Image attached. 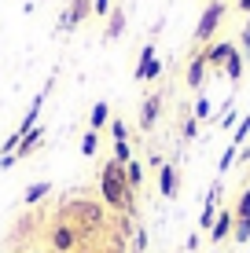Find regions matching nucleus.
I'll list each match as a JSON object with an SVG mask.
<instances>
[{"label":"nucleus","mask_w":250,"mask_h":253,"mask_svg":"<svg viewBox=\"0 0 250 253\" xmlns=\"http://www.w3.org/2000/svg\"><path fill=\"white\" fill-rule=\"evenodd\" d=\"M125 180H129V187H133L136 195H140V187H144V165L136 162V158L125 165Z\"/></svg>","instance_id":"obj_19"},{"label":"nucleus","mask_w":250,"mask_h":253,"mask_svg":"<svg viewBox=\"0 0 250 253\" xmlns=\"http://www.w3.org/2000/svg\"><path fill=\"white\" fill-rule=\"evenodd\" d=\"M217 209H221V184H213L210 191H206V202H202V213H199V231H210L213 228Z\"/></svg>","instance_id":"obj_10"},{"label":"nucleus","mask_w":250,"mask_h":253,"mask_svg":"<svg viewBox=\"0 0 250 253\" xmlns=\"http://www.w3.org/2000/svg\"><path fill=\"white\" fill-rule=\"evenodd\" d=\"M89 15H92V0H70V4L59 11V22H55V26H59L63 33H74L77 26L89 19Z\"/></svg>","instance_id":"obj_5"},{"label":"nucleus","mask_w":250,"mask_h":253,"mask_svg":"<svg viewBox=\"0 0 250 253\" xmlns=\"http://www.w3.org/2000/svg\"><path fill=\"white\" fill-rule=\"evenodd\" d=\"M158 77H162V63L154 59V63L148 66V74H144V81H158Z\"/></svg>","instance_id":"obj_30"},{"label":"nucleus","mask_w":250,"mask_h":253,"mask_svg":"<svg viewBox=\"0 0 250 253\" xmlns=\"http://www.w3.org/2000/svg\"><path fill=\"white\" fill-rule=\"evenodd\" d=\"M144 250H148V231L136 228V235H133V253H144Z\"/></svg>","instance_id":"obj_28"},{"label":"nucleus","mask_w":250,"mask_h":253,"mask_svg":"<svg viewBox=\"0 0 250 253\" xmlns=\"http://www.w3.org/2000/svg\"><path fill=\"white\" fill-rule=\"evenodd\" d=\"M199 51H202V59H206V66H210V70H221L228 63V55L236 51V44H232V41H210V44L199 48Z\"/></svg>","instance_id":"obj_8"},{"label":"nucleus","mask_w":250,"mask_h":253,"mask_svg":"<svg viewBox=\"0 0 250 253\" xmlns=\"http://www.w3.org/2000/svg\"><path fill=\"white\" fill-rule=\"evenodd\" d=\"M110 125V103H96V107H92L89 110V128H92V132H103V128H107Z\"/></svg>","instance_id":"obj_14"},{"label":"nucleus","mask_w":250,"mask_h":253,"mask_svg":"<svg viewBox=\"0 0 250 253\" xmlns=\"http://www.w3.org/2000/svg\"><path fill=\"white\" fill-rule=\"evenodd\" d=\"M122 33H125V7H110L107 30H103V41H118Z\"/></svg>","instance_id":"obj_13"},{"label":"nucleus","mask_w":250,"mask_h":253,"mask_svg":"<svg viewBox=\"0 0 250 253\" xmlns=\"http://www.w3.org/2000/svg\"><path fill=\"white\" fill-rule=\"evenodd\" d=\"M177 191H180V169H177V162H162V169H158V195L162 198H177Z\"/></svg>","instance_id":"obj_9"},{"label":"nucleus","mask_w":250,"mask_h":253,"mask_svg":"<svg viewBox=\"0 0 250 253\" xmlns=\"http://www.w3.org/2000/svg\"><path fill=\"white\" fill-rule=\"evenodd\" d=\"M247 136H250V110L243 114V121L232 128V147H243V143H247Z\"/></svg>","instance_id":"obj_21"},{"label":"nucleus","mask_w":250,"mask_h":253,"mask_svg":"<svg viewBox=\"0 0 250 253\" xmlns=\"http://www.w3.org/2000/svg\"><path fill=\"white\" fill-rule=\"evenodd\" d=\"M236 158H239V147H225V154H221V162H217V172H228L232 165H236Z\"/></svg>","instance_id":"obj_24"},{"label":"nucleus","mask_w":250,"mask_h":253,"mask_svg":"<svg viewBox=\"0 0 250 253\" xmlns=\"http://www.w3.org/2000/svg\"><path fill=\"white\" fill-rule=\"evenodd\" d=\"M110 7H114V0H92V15H96V19H107Z\"/></svg>","instance_id":"obj_27"},{"label":"nucleus","mask_w":250,"mask_h":253,"mask_svg":"<svg viewBox=\"0 0 250 253\" xmlns=\"http://www.w3.org/2000/svg\"><path fill=\"white\" fill-rule=\"evenodd\" d=\"M114 162H122V165L133 162V147H129V139H118V143H114Z\"/></svg>","instance_id":"obj_25"},{"label":"nucleus","mask_w":250,"mask_h":253,"mask_svg":"<svg viewBox=\"0 0 250 253\" xmlns=\"http://www.w3.org/2000/svg\"><path fill=\"white\" fill-rule=\"evenodd\" d=\"M192 118H195V121H210V118H213V103L206 99V95H199V99H195V107H192Z\"/></svg>","instance_id":"obj_22"},{"label":"nucleus","mask_w":250,"mask_h":253,"mask_svg":"<svg viewBox=\"0 0 250 253\" xmlns=\"http://www.w3.org/2000/svg\"><path fill=\"white\" fill-rule=\"evenodd\" d=\"M232 228H236V213L221 206V209H217V220H213V228H210V242L217 246V242L232 239Z\"/></svg>","instance_id":"obj_11"},{"label":"nucleus","mask_w":250,"mask_h":253,"mask_svg":"<svg viewBox=\"0 0 250 253\" xmlns=\"http://www.w3.org/2000/svg\"><path fill=\"white\" fill-rule=\"evenodd\" d=\"M225 11H228V4L225 0H210V4L202 7V15H199V26H195V51L199 48H206L213 41V33H217V26L225 22Z\"/></svg>","instance_id":"obj_3"},{"label":"nucleus","mask_w":250,"mask_h":253,"mask_svg":"<svg viewBox=\"0 0 250 253\" xmlns=\"http://www.w3.org/2000/svg\"><path fill=\"white\" fill-rule=\"evenodd\" d=\"M77 253H125V250H114V246H107V250H96L92 242H81V246H77Z\"/></svg>","instance_id":"obj_29"},{"label":"nucleus","mask_w":250,"mask_h":253,"mask_svg":"<svg viewBox=\"0 0 250 253\" xmlns=\"http://www.w3.org/2000/svg\"><path fill=\"white\" fill-rule=\"evenodd\" d=\"M48 195H51V184H48V180H37V184H30L22 191V202L26 206H37L41 198H48Z\"/></svg>","instance_id":"obj_16"},{"label":"nucleus","mask_w":250,"mask_h":253,"mask_svg":"<svg viewBox=\"0 0 250 253\" xmlns=\"http://www.w3.org/2000/svg\"><path fill=\"white\" fill-rule=\"evenodd\" d=\"M232 213H236V220H250V187L243 195L236 198V206H232Z\"/></svg>","instance_id":"obj_23"},{"label":"nucleus","mask_w":250,"mask_h":253,"mask_svg":"<svg viewBox=\"0 0 250 253\" xmlns=\"http://www.w3.org/2000/svg\"><path fill=\"white\" fill-rule=\"evenodd\" d=\"M100 195H103V206L114 209L118 216H136V191L129 187L122 162L107 158L100 165Z\"/></svg>","instance_id":"obj_2"},{"label":"nucleus","mask_w":250,"mask_h":253,"mask_svg":"<svg viewBox=\"0 0 250 253\" xmlns=\"http://www.w3.org/2000/svg\"><path fill=\"white\" fill-rule=\"evenodd\" d=\"M154 59H158V55H154V41H148V44L140 48V59H136V70H133L136 81H144V74H148V66L154 63Z\"/></svg>","instance_id":"obj_15"},{"label":"nucleus","mask_w":250,"mask_h":253,"mask_svg":"<svg viewBox=\"0 0 250 253\" xmlns=\"http://www.w3.org/2000/svg\"><path fill=\"white\" fill-rule=\"evenodd\" d=\"M41 143H45V128L37 125V128H30V132L19 139V151H15V158H19V162H22V158H30V154L37 151Z\"/></svg>","instance_id":"obj_12"},{"label":"nucleus","mask_w":250,"mask_h":253,"mask_svg":"<svg viewBox=\"0 0 250 253\" xmlns=\"http://www.w3.org/2000/svg\"><path fill=\"white\" fill-rule=\"evenodd\" d=\"M59 220H66L70 228L81 235V242H92L96 235L110 228L107 220V206L96 198H63L59 202Z\"/></svg>","instance_id":"obj_1"},{"label":"nucleus","mask_w":250,"mask_h":253,"mask_svg":"<svg viewBox=\"0 0 250 253\" xmlns=\"http://www.w3.org/2000/svg\"><path fill=\"white\" fill-rule=\"evenodd\" d=\"M158 114H162V95H158V92H148V95H144V103H140L136 128H140V132H151L154 121H158Z\"/></svg>","instance_id":"obj_6"},{"label":"nucleus","mask_w":250,"mask_h":253,"mask_svg":"<svg viewBox=\"0 0 250 253\" xmlns=\"http://www.w3.org/2000/svg\"><path fill=\"white\" fill-rule=\"evenodd\" d=\"M206 74H210V66H206L202 51H192V55H188V66H184V84L199 92L202 84H206Z\"/></svg>","instance_id":"obj_7"},{"label":"nucleus","mask_w":250,"mask_h":253,"mask_svg":"<svg viewBox=\"0 0 250 253\" xmlns=\"http://www.w3.org/2000/svg\"><path fill=\"white\" fill-rule=\"evenodd\" d=\"M48 246H51V253H77L81 235H77L66 220H55V224L48 228Z\"/></svg>","instance_id":"obj_4"},{"label":"nucleus","mask_w":250,"mask_h":253,"mask_svg":"<svg viewBox=\"0 0 250 253\" xmlns=\"http://www.w3.org/2000/svg\"><path fill=\"white\" fill-rule=\"evenodd\" d=\"M107 132H110V139H129V128H125V121L122 118H110V125H107Z\"/></svg>","instance_id":"obj_26"},{"label":"nucleus","mask_w":250,"mask_h":253,"mask_svg":"<svg viewBox=\"0 0 250 253\" xmlns=\"http://www.w3.org/2000/svg\"><path fill=\"white\" fill-rule=\"evenodd\" d=\"M243 30H250V15H247V19H243Z\"/></svg>","instance_id":"obj_32"},{"label":"nucleus","mask_w":250,"mask_h":253,"mask_svg":"<svg viewBox=\"0 0 250 253\" xmlns=\"http://www.w3.org/2000/svg\"><path fill=\"white\" fill-rule=\"evenodd\" d=\"M239 37H243V59H250V30H243Z\"/></svg>","instance_id":"obj_31"},{"label":"nucleus","mask_w":250,"mask_h":253,"mask_svg":"<svg viewBox=\"0 0 250 253\" xmlns=\"http://www.w3.org/2000/svg\"><path fill=\"white\" fill-rule=\"evenodd\" d=\"M81 154H85V158H96V154H100V132L89 128V132L81 136Z\"/></svg>","instance_id":"obj_20"},{"label":"nucleus","mask_w":250,"mask_h":253,"mask_svg":"<svg viewBox=\"0 0 250 253\" xmlns=\"http://www.w3.org/2000/svg\"><path fill=\"white\" fill-rule=\"evenodd\" d=\"M243 63H247V59H243V51H232V55H228V63H225V74H228V81L232 84H239V77H243Z\"/></svg>","instance_id":"obj_17"},{"label":"nucleus","mask_w":250,"mask_h":253,"mask_svg":"<svg viewBox=\"0 0 250 253\" xmlns=\"http://www.w3.org/2000/svg\"><path fill=\"white\" fill-rule=\"evenodd\" d=\"M247 253H250V242H247Z\"/></svg>","instance_id":"obj_33"},{"label":"nucleus","mask_w":250,"mask_h":253,"mask_svg":"<svg viewBox=\"0 0 250 253\" xmlns=\"http://www.w3.org/2000/svg\"><path fill=\"white\" fill-rule=\"evenodd\" d=\"M199 125H202V121H195V118H192V110H180V136H184L188 143L199 136Z\"/></svg>","instance_id":"obj_18"}]
</instances>
